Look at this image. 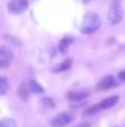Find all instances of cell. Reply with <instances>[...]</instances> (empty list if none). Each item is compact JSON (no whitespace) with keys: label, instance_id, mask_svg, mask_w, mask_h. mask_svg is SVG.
<instances>
[{"label":"cell","instance_id":"cell-17","mask_svg":"<svg viewBox=\"0 0 125 127\" xmlns=\"http://www.w3.org/2000/svg\"><path fill=\"white\" fill-rule=\"evenodd\" d=\"M77 127H90V124L88 123H83V124H80V126H77Z\"/></svg>","mask_w":125,"mask_h":127},{"label":"cell","instance_id":"cell-15","mask_svg":"<svg viewBox=\"0 0 125 127\" xmlns=\"http://www.w3.org/2000/svg\"><path fill=\"white\" fill-rule=\"evenodd\" d=\"M72 41V38H65L62 43H61V50L62 52H66V47H68V43H71Z\"/></svg>","mask_w":125,"mask_h":127},{"label":"cell","instance_id":"cell-13","mask_svg":"<svg viewBox=\"0 0 125 127\" xmlns=\"http://www.w3.org/2000/svg\"><path fill=\"white\" fill-rule=\"evenodd\" d=\"M6 90H7V80L4 77H1L0 78V95H4Z\"/></svg>","mask_w":125,"mask_h":127},{"label":"cell","instance_id":"cell-12","mask_svg":"<svg viewBox=\"0 0 125 127\" xmlns=\"http://www.w3.org/2000/svg\"><path fill=\"white\" fill-rule=\"evenodd\" d=\"M41 105L44 108H55V102L50 99V97H43L41 99Z\"/></svg>","mask_w":125,"mask_h":127},{"label":"cell","instance_id":"cell-10","mask_svg":"<svg viewBox=\"0 0 125 127\" xmlns=\"http://www.w3.org/2000/svg\"><path fill=\"white\" fill-rule=\"evenodd\" d=\"M30 93H31V92H30L28 83H25V84H21V87H19V96H21L22 99H27Z\"/></svg>","mask_w":125,"mask_h":127},{"label":"cell","instance_id":"cell-11","mask_svg":"<svg viewBox=\"0 0 125 127\" xmlns=\"http://www.w3.org/2000/svg\"><path fill=\"white\" fill-rule=\"evenodd\" d=\"M0 127H16V121L12 118H4L0 121Z\"/></svg>","mask_w":125,"mask_h":127},{"label":"cell","instance_id":"cell-2","mask_svg":"<svg viewBox=\"0 0 125 127\" xmlns=\"http://www.w3.org/2000/svg\"><path fill=\"white\" fill-rule=\"evenodd\" d=\"M122 18H124V10H122V6H121V1L113 0L110 3L109 12H107V19L112 25H116L122 21Z\"/></svg>","mask_w":125,"mask_h":127},{"label":"cell","instance_id":"cell-5","mask_svg":"<svg viewBox=\"0 0 125 127\" xmlns=\"http://www.w3.org/2000/svg\"><path fill=\"white\" fill-rule=\"evenodd\" d=\"M116 86V81H115V78L112 77V75H109V77H104L100 83H99V89L100 90H107V89H110V87H115Z\"/></svg>","mask_w":125,"mask_h":127},{"label":"cell","instance_id":"cell-7","mask_svg":"<svg viewBox=\"0 0 125 127\" xmlns=\"http://www.w3.org/2000/svg\"><path fill=\"white\" fill-rule=\"evenodd\" d=\"M10 59H12V53H10V52H7V49H6V47H3V49H1V52H0V66H1V68L7 66V64H9Z\"/></svg>","mask_w":125,"mask_h":127},{"label":"cell","instance_id":"cell-4","mask_svg":"<svg viewBox=\"0 0 125 127\" xmlns=\"http://www.w3.org/2000/svg\"><path fill=\"white\" fill-rule=\"evenodd\" d=\"M28 7V0H10L7 3V9L9 12L18 15V13H22L24 10H27Z\"/></svg>","mask_w":125,"mask_h":127},{"label":"cell","instance_id":"cell-9","mask_svg":"<svg viewBox=\"0 0 125 127\" xmlns=\"http://www.w3.org/2000/svg\"><path fill=\"white\" fill-rule=\"evenodd\" d=\"M87 96H88V93H85V92H71L68 95V99H71V100H80V99H84Z\"/></svg>","mask_w":125,"mask_h":127},{"label":"cell","instance_id":"cell-16","mask_svg":"<svg viewBox=\"0 0 125 127\" xmlns=\"http://www.w3.org/2000/svg\"><path fill=\"white\" fill-rule=\"evenodd\" d=\"M119 78H121V80H124V81H125V71H124V72H121V74H119Z\"/></svg>","mask_w":125,"mask_h":127},{"label":"cell","instance_id":"cell-6","mask_svg":"<svg viewBox=\"0 0 125 127\" xmlns=\"http://www.w3.org/2000/svg\"><path fill=\"white\" fill-rule=\"evenodd\" d=\"M116 102H118V96H110V97L102 100V102L97 105V109H106V108H110V106H113Z\"/></svg>","mask_w":125,"mask_h":127},{"label":"cell","instance_id":"cell-18","mask_svg":"<svg viewBox=\"0 0 125 127\" xmlns=\"http://www.w3.org/2000/svg\"><path fill=\"white\" fill-rule=\"evenodd\" d=\"M83 3H90V1H93V0H81Z\"/></svg>","mask_w":125,"mask_h":127},{"label":"cell","instance_id":"cell-1","mask_svg":"<svg viewBox=\"0 0 125 127\" xmlns=\"http://www.w3.org/2000/svg\"><path fill=\"white\" fill-rule=\"evenodd\" d=\"M102 25V19L97 13H85V16L83 18V22H81V32L84 34H93L94 31H97Z\"/></svg>","mask_w":125,"mask_h":127},{"label":"cell","instance_id":"cell-3","mask_svg":"<svg viewBox=\"0 0 125 127\" xmlns=\"http://www.w3.org/2000/svg\"><path fill=\"white\" fill-rule=\"evenodd\" d=\"M72 121H74V115L71 112H62L52 120V127H65L71 124Z\"/></svg>","mask_w":125,"mask_h":127},{"label":"cell","instance_id":"cell-14","mask_svg":"<svg viewBox=\"0 0 125 127\" xmlns=\"http://www.w3.org/2000/svg\"><path fill=\"white\" fill-rule=\"evenodd\" d=\"M71 65H72V61H69V59H68V61H65L62 65H59V66H58L55 71H56V72H59V71H66V69H68Z\"/></svg>","mask_w":125,"mask_h":127},{"label":"cell","instance_id":"cell-8","mask_svg":"<svg viewBox=\"0 0 125 127\" xmlns=\"http://www.w3.org/2000/svg\"><path fill=\"white\" fill-rule=\"evenodd\" d=\"M28 87H30V92L31 93H43V87L37 81H34V80L28 81Z\"/></svg>","mask_w":125,"mask_h":127}]
</instances>
